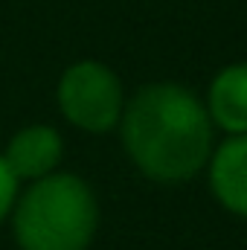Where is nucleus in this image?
I'll return each mask as SVG.
<instances>
[{"label":"nucleus","instance_id":"nucleus-2","mask_svg":"<svg viewBox=\"0 0 247 250\" xmlns=\"http://www.w3.org/2000/svg\"><path fill=\"white\" fill-rule=\"evenodd\" d=\"M99 224L96 195L79 175L32 181L15 207V242L21 250H87Z\"/></svg>","mask_w":247,"mask_h":250},{"label":"nucleus","instance_id":"nucleus-3","mask_svg":"<svg viewBox=\"0 0 247 250\" xmlns=\"http://www.w3.org/2000/svg\"><path fill=\"white\" fill-rule=\"evenodd\" d=\"M56 96L64 120L87 134H108L123 120V84L102 62L84 59L70 64L59 79Z\"/></svg>","mask_w":247,"mask_h":250},{"label":"nucleus","instance_id":"nucleus-1","mask_svg":"<svg viewBox=\"0 0 247 250\" xmlns=\"http://www.w3.org/2000/svg\"><path fill=\"white\" fill-rule=\"evenodd\" d=\"M123 146L157 184L195 178L212 157V120L192 90L172 82L140 87L123 108Z\"/></svg>","mask_w":247,"mask_h":250},{"label":"nucleus","instance_id":"nucleus-4","mask_svg":"<svg viewBox=\"0 0 247 250\" xmlns=\"http://www.w3.org/2000/svg\"><path fill=\"white\" fill-rule=\"evenodd\" d=\"M62 134L50 125H26L6 146V166L18 181H41L62 163Z\"/></svg>","mask_w":247,"mask_h":250},{"label":"nucleus","instance_id":"nucleus-5","mask_svg":"<svg viewBox=\"0 0 247 250\" xmlns=\"http://www.w3.org/2000/svg\"><path fill=\"white\" fill-rule=\"evenodd\" d=\"M209 189L227 212L247 218V134L224 140L212 151Z\"/></svg>","mask_w":247,"mask_h":250},{"label":"nucleus","instance_id":"nucleus-7","mask_svg":"<svg viewBox=\"0 0 247 250\" xmlns=\"http://www.w3.org/2000/svg\"><path fill=\"white\" fill-rule=\"evenodd\" d=\"M15 195H18V178L9 172V166H6V160L0 154V221L15 207Z\"/></svg>","mask_w":247,"mask_h":250},{"label":"nucleus","instance_id":"nucleus-6","mask_svg":"<svg viewBox=\"0 0 247 250\" xmlns=\"http://www.w3.org/2000/svg\"><path fill=\"white\" fill-rule=\"evenodd\" d=\"M204 108L212 125L224 128L230 137L247 134V62L227 64L215 73Z\"/></svg>","mask_w":247,"mask_h":250}]
</instances>
